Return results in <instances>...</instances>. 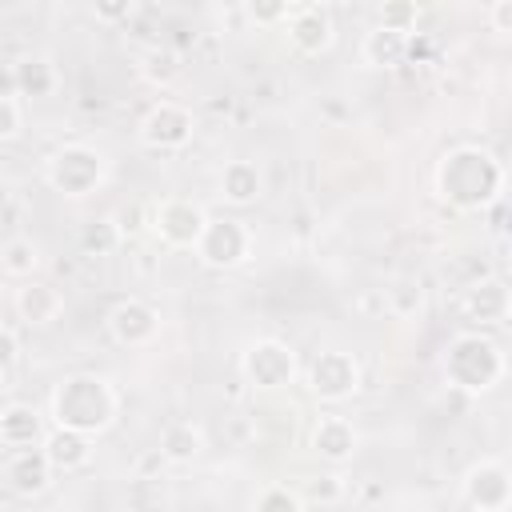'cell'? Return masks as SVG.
Listing matches in <instances>:
<instances>
[{
    "mask_svg": "<svg viewBox=\"0 0 512 512\" xmlns=\"http://www.w3.org/2000/svg\"><path fill=\"white\" fill-rule=\"evenodd\" d=\"M436 192L456 212H484L504 196V164L480 144H460L436 164Z\"/></svg>",
    "mask_w": 512,
    "mask_h": 512,
    "instance_id": "1",
    "label": "cell"
},
{
    "mask_svg": "<svg viewBox=\"0 0 512 512\" xmlns=\"http://www.w3.org/2000/svg\"><path fill=\"white\" fill-rule=\"evenodd\" d=\"M48 412H52L56 428H68V432H80V436H100L120 416V392L112 388L108 376L76 372V376H64L52 388Z\"/></svg>",
    "mask_w": 512,
    "mask_h": 512,
    "instance_id": "2",
    "label": "cell"
},
{
    "mask_svg": "<svg viewBox=\"0 0 512 512\" xmlns=\"http://www.w3.org/2000/svg\"><path fill=\"white\" fill-rule=\"evenodd\" d=\"M440 368H444V380L452 388L480 396V392H492L504 380L508 360H504V348L492 336H484V332H456L448 340V348H444Z\"/></svg>",
    "mask_w": 512,
    "mask_h": 512,
    "instance_id": "3",
    "label": "cell"
},
{
    "mask_svg": "<svg viewBox=\"0 0 512 512\" xmlns=\"http://www.w3.org/2000/svg\"><path fill=\"white\" fill-rule=\"evenodd\" d=\"M44 176H48V184H52L60 196L80 200V196H88V192H96V188L104 184L108 160H104V152L92 148V144H60V148L48 156Z\"/></svg>",
    "mask_w": 512,
    "mask_h": 512,
    "instance_id": "4",
    "label": "cell"
},
{
    "mask_svg": "<svg viewBox=\"0 0 512 512\" xmlns=\"http://www.w3.org/2000/svg\"><path fill=\"white\" fill-rule=\"evenodd\" d=\"M252 248H256V236L240 216H208V224L200 232V244L192 252L204 268L228 272V268H240L252 256Z\"/></svg>",
    "mask_w": 512,
    "mask_h": 512,
    "instance_id": "5",
    "label": "cell"
},
{
    "mask_svg": "<svg viewBox=\"0 0 512 512\" xmlns=\"http://www.w3.org/2000/svg\"><path fill=\"white\" fill-rule=\"evenodd\" d=\"M300 372V360L292 352V344L276 340V336H264V340H252L240 356V376L260 388V392H280L296 380Z\"/></svg>",
    "mask_w": 512,
    "mask_h": 512,
    "instance_id": "6",
    "label": "cell"
},
{
    "mask_svg": "<svg viewBox=\"0 0 512 512\" xmlns=\"http://www.w3.org/2000/svg\"><path fill=\"white\" fill-rule=\"evenodd\" d=\"M304 380L320 404H344L360 392V360L344 348H324L312 356Z\"/></svg>",
    "mask_w": 512,
    "mask_h": 512,
    "instance_id": "7",
    "label": "cell"
},
{
    "mask_svg": "<svg viewBox=\"0 0 512 512\" xmlns=\"http://www.w3.org/2000/svg\"><path fill=\"white\" fill-rule=\"evenodd\" d=\"M136 136H140V144L152 148V152H180V148H188L192 136H196V116H192L188 104H176V100L164 96V100H156V104L140 116Z\"/></svg>",
    "mask_w": 512,
    "mask_h": 512,
    "instance_id": "8",
    "label": "cell"
},
{
    "mask_svg": "<svg viewBox=\"0 0 512 512\" xmlns=\"http://www.w3.org/2000/svg\"><path fill=\"white\" fill-rule=\"evenodd\" d=\"M204 224H208L204 204H196V200H188V196H168V200H160L156 212H152V228H156V236H160L168 248H196Z\"/></svg>",
    "mask_w": 512,
    "mask_h": 512,
    "instance_id": "9",
    "label": "cell"
},
{
    "mask_svg": "<svg viewBox=\"0 0 512 512\" xmlns=\"http://www.w3.org/2000/svg\"><path fill=\"white\" fill-rule=\"evenodd\" d=\"M460 492H464V504H468V508L504 512V508H508V500H512V472H508V464H504V460L484 456V460H476V464L464 472Z\"/></svg>",
    "mask_w": 512,
    "mask_h": 512,
    "instance_id": "10",
    "label": "cell"
},
{
    "mask_svg": "<svg viewBox=\"0 0 512 512\" xmlns=\"http://www.w3.org/2000/svg\"><path fill=\"white\" fill-rule=\"evenodd\" d=\"M284 32H288V44L300 56H320L336 40V20L324 4H288Z\"/></svg>",
    "mask_w": 512,
    "mask_h": 512,
    "instance_id": "11",
    "label": "cell"
},
{
    "mask_svg": "<svg viewBox=\"0 0 512 512\" xmlns=\"http://www.w3.org/2000/svg\"><path fill=\"white\" fill-rule=\"evenodd\" d=\"M108 332L116 344L124 348H148L156 336H160V312L140 300V296H128L120 300L112 312H108Z\"/></svg>",
    "mask_w": 512,
    "mask_h": 512,
    "instance_id": "12",
    "label": "cell"
},
{
    "mask_svg": "<svg viewBox=\"0 0 512 512\" xmlns=\"http://www.w3.org/2000/svg\"><path fill=\"white\" fill-rule=\"evenodd\" d=\"M52 464L44 456V448H24V452H8V464H4V480L16 496L32 500V496H44L52 488Z\"/></svg>",
    "mask_w": 512,
    "mask_h": 512,
    "instance_id": "13",
    "label": "cell"
},
{
    "mask_svg": "<svg viewBox=\"0 0 512 512\" xmlns=\"http://www.w3.org/2000/svg\"><path fill=\"white\" fill-rule=\"evenodd\" d=\"M508 312H512V292L500 276H488V280H476L468 292H464V316L476 320V324H488V328H500L508 324Z\"/></svg>",
    "mask_w": 512,
    "mask_h": 512,
    "instance_id": "14",
    "label": "cell"
},
{
    "mask_svg": "<svg viewBox=\"0 0 512 512\" xmlns=\"http://www.w3.org/2000/svg\"><path fill=\"white\" fill-rule=\"evenodd\" d=\"M60 88V68L52 64V56L44 52H28L12 64V96H28V100H48Z\"/></svg>",
    "mask_w": 512,
    "mask_h": 512,
    "instance_id": "15",
    "label": "cell"
},
{
    "mask_svg": "<svg viewBox=\"0 0 512 512\" xmlns=\"http://www.w3.org/2000/svg\"><path fill=\"white\" fill-rule=\"evenodd\" d=\"M44 416L32 404H8L0 408V444L8 452H24V448H40L44 444Z\"/></svg>",
    "mask_w": 512,
    "mask_h": 512,
    "instance_id": "16",
    "label": "cell"
},
{
    "mask_svg": "<svg viewBox=\"0 0 512 512\" xmlns=\"http://www.w3.org/2000/svg\"><path fill=\"white\" fill-rule=\"evenodd\" d=\"M356 444H360V436H356L352 420H344V416H320L312 424V452L320 460H328V464L352 460L356 456Z\"/></svg>",
    "mask_w": 512,
    "mask_h": 512,
    "instance_id": "17",
    "label": "cell"
},
{
    "mask_svg": "<svg viewBox=\"0 0 512 512\" xmlns=\"http://www.w3.org/2000/svg\"><path fill=\"white\" fill-rule=\"evenodd\" d=\"M220 196L232 208H248L264 196V172L256 160H228L220 172Z\"/></svg>",
    "mask_w": 512,
    "mask_h": 512,
    "instance_id": "18",
    "label": "cell"
},
{
    "mask_svg": "<svg viewBox=\"0 0 512 512\" xmlns=\"http://www.w3.org/2000/svg\"><path fill=\"white\" fill-rule=\"evenodd\" d=\"M40 448H44L52 472H80L92 464V436H80L68 428H52Z\"/></svg>",
    "mask_w": 512,
    "mask_h": 512,
    "instance_id": "19",
    "label": "cell"
},
{
    "mask_svg": "<svg viewBox=\"0 0 512 512\" xmlns=\"http://www.w3.org/2000/svg\"><path fill=\"white\" fill-rule=\"evenodd\" d=\"M16 312H20V320H28L36 328H48L52 320H60L64 296L44 280H24L20 292H16Z\"/></svg>",
    "mask_w": 512,
    "mask_h": 512,
    "instance_id": "20",
    "label": "cell"
},
{
    "mask_svg": "<svg viewBox=\"0 0 512 512\" xmlns=\"http://www.w3.org/2000/svg\"><path fill=\"white\" fill-rule=\"evenodd\" d=\"M156 452L168 464H192L204 452V428L196 420H172V424H164Z\"/></svg>",
    "mask_w": 512,
    "mask_h": 512,
    "instance_id": "21",
    "label": "cell"
},
{
    "mask_svg": "<svg viewBox=\"0 0 512 512\" xmlns=\"http://www.w3.org/2000/svg\"><path fill=\"white\" fill-rule=\"evenodd\" d=\"M408 40H412V36H400V32H388V28L372 24V28L364 32V40H360V56H364V64H372V68H396V64L408 60Z\"/></svg>",
    "mask_w": 512,
    "mask_h": 512,
    "instance_id": "22",
    "label": "cell"
},
{
    "mask_svg": "<svg viewBox=\"0 0 512 512\" xmlns=\"http://www.w3.org/2000/svg\"><path fill=\"white\" fill-rule=\"evenodd\" d=\"M180 72H184V60H180V52L168 48V44H152V48L140 56V76H144L152 88H172V84L180 80Z\"/></svg>",
    "mask_w": 512,
    "mask_h": 512,
    "instance_id": "23",
    "label": "cell"
},
{
    "mask_svg": "<svg viewBox=\"0 0 512 512\" xmlns=\"http://www.w3.org/2000/svg\"><path fill=\"white\" fill-rule=\"evenodd\" d=\"M384 304L392 316L400 320H416L424 312V284L416 276H396L388 288H384Z\"/></svg>",
    "mask_w": 512,
    "mask_h": 512,
    "instance_id": "24",
    "label": "cell"
},
{
    "mask_svg": "<svg viewBox=\"0 0 512 512\" xmlns=\"http://www.w3.org/2000/svg\"><path fill=\"white\" fill-rule=\"evenodd\" d=\"M0 268H4L8 276L32 280V272L40 268V244L28 240V236H12V240L0 248Z\"/></svg>",
    "mask_w": 512,
    "mask_h": 512,
    "instance_id": "25",
    "label": "cell"
},
{
    "mask_svg": "<svg viewBox=\"0 0 512 512\" xmlns=\"http://www.w3.org/2000/svg\"><path fill=\"white\" fill-rule=\"evenodd\" d=\"M296 492H300L304 508H308V504L332 508V504H340V500L348 496V480H344L340 472H320V476H308V480H304Z\"/></svg>",
    "mask_w": 512,
    "mask_h": 512,
    "instance_id": "26",
    "label": "cell"
},
{
    "mask_svg": "<svg viewBox=\"0 0 512 512\" xmlns=\"http://www.w3.org/2000/svg\"><path fill=\"white\" fill-rule=\"evenodd\" d=\"M252 512H308V508H304V500H300V492L292 484L272 480L252 496Z\"/></svg>",
    "mask_w": 512,
    "mask_h": 512,
    "instance_id": "27",
    "label": "cell"
},
{
    "mask_svg": "<svg viewBox=\"0 0 512 512\" xmlns=\"http://www.w3.org/2000/svg\"><path fill=\"white\" fill-rule=\"evenodd\" d=\"M376 24L388 28V32H400V36H412L416 24H420V4L412 0H392L384 8H376Z\"/></svg>",
    "mask_w": 512,
    "mask_h": 512,
    "instance_id": "28",
    "label": "cell"
},
{
    "mask_svg": "<svg viewBox=\"0 0 512 512\" xmlns=\"http://www.w3.org/2000/svg\"><path fill=\"white\" fill-rule=\"evenodd\" d=\"M120 244V224L116 220H92L84 232H80V248L88 252V256H108L112 248Z\"/></svg>",
    "mask_w": 512,
    "mask_h": 512,
    "instance_id": "29",
    "label": "cell"
},
{
    "mask_svg": "<svg viewBox=\"0 0 512 512\" xmlns=\"http://www.w3.org/2000/svg\"><path fill=\"white\" fill-rule=\"evenodd\" d=\"M20 128H24V104H20V96L0 92V144L16 140Z\"/></svg>",
    "mask_w": 512,
    "mask_h": 512,
    "instance_id": "30",
    "label": "cell"
},
{
    "mask_svg": "<svg viewBox=\"0 0 512 512\" xmlns=\"http://www.w3.org/2000/svg\"><path fill=\"white\" fill-rule=\"evenodd\" d=\"M244 12H248V20H256V24H284L288 4H248Z\"/></svg>",
    "mask_w": 512,
    "mask_h": 512,
    "instance_id": "31",
    "label": "cell"
},
{
    "mask_svg": "<svg viewBox=\"0 0 512 512\" xmlns=\"http://www.w3.org/2000/svg\"><path fill=\"white\" fill-rule=\"evenodd\" d=\"M16 360H20V340H16V332H12V328H4V324H0V372H8Z\"/></svg>",
    "mask_w": 512,
    "mask_h": 512,
    "instance_id": "32",
    "label": "cell"
},
{
    "mask_svg": "<svg viewBox=\"0 0 512 512\" xmlns=\"http://www.w3.org/2000/svg\"><path fill=\"white\" fill-rule=\"evenodd\" d=\"M488 20H492V32H512V0H496L488 8Z\"/></svg>",
    "mask_w": 512,
    "mask_h": 512,
    "instance_id": "33",
    "label": "cell"
},
{
    "mask_svg": "<svg viewBox=\"0 0 512 512\" xmlns=\"http://www.w3.org/2000/svg\"><path fill=\"white\" fill-rule=\"evenodd\" d=\"M96 16H100V20H116V16H128V4H104V8H96Z\"/></svg>",
    "mask_w": 512,
    "mask_h": 512,
    "instance_id": "34",
    "label": "cell"
},
{
    "mask_svg": "<svg viewBox=\"0 0 512 512\" xmlns=\"http://www.w3.org/2000/svg\"><path fill=\"white\" fill-rule=\"evenodd\" d=\"M8 200H12V180H8V176H0V212L8 208Z\"/></svg>",
    "mask_w": 512,
    "mask_h": 512,
    "instance_id": "35",
    "label": "cell"
},
{
    "mask_svg": "<svg viewBox=\"0 0 512 512\" xmlns=\"http://www.w3.org/2000/svg\"><path fill=\"white\" fill-rule=\"evenodd\" d=\"M464 512H484V508H468V504H464Z\"/></svg>",
    "mask_w": 512,
    "mask_h": 512,
    "instance_id": "36",
    "label": "cell"
},
{
    "mask_svg": "<svg viewBox=\"0 0 512 512\" xmlns=\"http://www.w3.org/2000/svg\"><path fill=\"white\" fill-rule=\"evenodd\" d=\"M0 384H4V372H0Z\"/></svg>",
    "mask_w": 512,
    "mask_h": 512,
    "instance_id": "37",
    "label": "cell"
}]
</instances>
